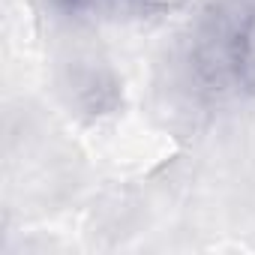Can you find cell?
Returning <instances> with one entry per match:
<instances>
[{
  "mask_svg": "<svg viewBox=\"0 0 255 255\" xmlns=\"http://www.w3.org/2000/svg\"><path fill=\"white\" fill-rule=\"evenodd\" d=\"M195 63L216 90H255V0H228L198 33Z\"/></svg>",
  "mask_w": 255,
  "mask_h": 255,
  "instance_id": "1",
  "label": "cell"
},
{
  "mask_svg": "<svg viewBox=\"0 0 255 255\" xmlns=\"http://www.w3.org/2000/svg\"><path fill=\"white\" fill-rule=\"evenodd\" d=\"M45 3L72 21H120L147 15L159 6V0H45Z\"/></svg>",
  "mask_w": 255,
  "mask_h": 255,
  "instance_id": "2",
  "label": "cell"
}]
</instances>
